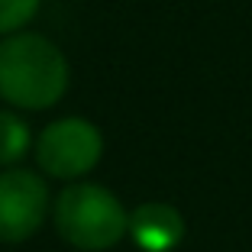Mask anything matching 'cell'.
Returning a JSON list of instances; mask_svg holds the SVG:
<instances>
[{
  "mask_svg": "<svg viewBox=\"0 0 252 252\" xmlns=\"http://www.w3.org/2000/svg\"><path fill=\"white\" fill-rule=\"evenodd\" d=\"M42 0H0V36H13L36 20Z\"/></svg>",
  "mask_w": 252,
  "mask_h": 252,
  "instance_id": "cell-7",
  "label": "cell"
},
{
  "mask_svg": "<svg viewBox=\"0 0 252 252\" xmlns=\"http://www.w3.org/2000/svg\"><path fill=\"white\" fill-rule=\"evenodd\" d=\"M32 133L30 123L13 110H0V165L13 168L16 162H23V156L32 149Z\"/></svg>",
  "mask_w": 252,
  "mask_h": 252,
  "instance_id": "cell-6",
  "label": "cell"
},
{
  "mask_svg": "<svg viewBox=\"0 0 252 252\" xmlns=\"http://www.w3.org/2000/svg\"><path fill=\"white\" fill-rule=\"evenodd\" d=\"M32 156L49 178L74 181L84 178L88 171H94V165L100 162L104 136L84 117H62L36 136Z\"/></svg>",
  "mask_w": 252,
  "mask_h": 252,
  "instance_id": "cell-3",
  "label": "cell"
},
{
  "mask_svg": "<svg viewBox=\"0 0 252 252\" xmlns=\"http://www.w3.org/2000/svg\"><path fill=\"white\" fill-rule=\"evenodd\" d=\"M126 236L133 239L136 249H142V252H171V249H178L181 239H185V217L171 204L149 200V204H139L136 210H129Z\"/></svg>",
  "mask_w": 252,
  "mask_h": 252,
  "instance_id": "cell-5",
  "label": "cell"
},
{
  "mask_svg": "<svg viewBox=\"0 0 252 252\" xmlns=\"http://www.w3.org/2000/svg\"><path fill=\"white\" fill-rule=\"evenodd\" d=\"M71 68L59 45L39 32H13L0 42V97L20 110H45L65 97Z\"/></svg>",
  "mask_w": 252,
  "mask_h": 252,
  "instance_id": "cell-1",
  "label": "cell"
},
{
  "mask_svg": "<svg viewBox=\"0 0 252 252\" xmlns=\"http://www.w3.org/2000/svg\"><path fill=\"white\" fill-rule=\"evenodd\" d=\"M55 230L65 243L81 252H107L126 239L129 214L123 200L104 185L74 181L52 204Z\"/></svg>",
  "mask_w": 252,
  "mask_h": 252,
  "instance_id": "cell-2",
  "label": "cell"
},
{
  "mask_svg": "<svg viewBox=\"0 0 252 252\" xmlns=\"http://www.w3.org/2000/svg\"><path fill=\"white\" fill-rule=\"evenodd\" d=\"M49 217V185L30 168L0 175V243H23L36 236Z\"/></svg>",
  "mask_w": 252,
  "mask_h": 252,
  "instance_id": "cell-4",
  "label": "cell"
}]
</instances>
